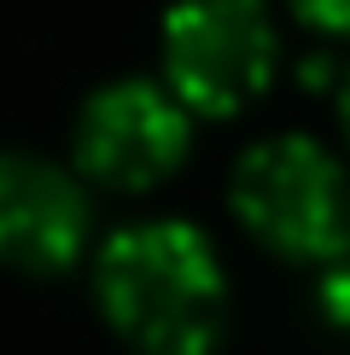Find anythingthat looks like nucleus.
<instances>
[{
	"label": "nucleus",
	"instance_id": "nucleus-3",
	"mask_svg": "<svg viewBox=\"0 0 350 355\" xmlns=\"http://www.w3.org/2000/svg\"><path fill=\"white\" fill-rule=\"evenodd\" d=\"M274 24L262 0H175L164 18V76L181 105L233 116L274 76Z\"/></svg>",
	"mask_w": 350,
	"mask_h": 355
},
{
	"label": "nucleus",
	"instance_id": "nucleus-2",
	"mask_svg": "<svg viewBox=\"0 0 350 355\" xmlns=\"http://www.w3.org/2000/svg\"><path fill=\"white\" fill-rule=\"evenodd\" d=\"M233 210L281 257L321 262V257H339L350 239L344 175L303 135L262 140L240 157V169H233Z\"/></svg>",
	"mask_w": 350,
	"mask_h": 355
},
{
	"label": "nucleus",
	"instance_id": "nucleus-5",
	"mask_svg": "<svg viewBox=\"0 0 350 355\" xmlns=\"http://www.w3.org/2000/svg\"><path fill=\"white\" fill-rule=\"evenodd\" d=\"M88 198L65 169L24 152H0V262L24 274H58L76 262Z\"/></svg>",
	"mask_w": 350,
	"mask_h": 355
},
{
	"label": "nucleus",
	"instance_id": "nucleus-1",
	"mask_svg": "<svg viewBox=\"0 0 350 355\" xmlns=\"http://www.w3.org/2000/svg\"><path fill=\"white\" fill-rule=\"evenodd\" d=\"M99 309L135 355H210L222 338V262L187 221H140L99 250Z\"/></svg>",
	"mask_w": 350,
	"mask_h": 355
},
{
	"label": "nucleus",
	"instance_id": "nucleus-4",
	"mask_svg": "<svg viewBox=\"0 0 350 355\" xmlns=\"http://www.w3.org/2000/svg\"><path fill=\"white\" fill-rule=\"evenodd\" d=\"M187 157V111L181 94L152 82H111L76 116V164L99 187L146 192Z\"/></svg>",
	"mask_w": 350,
	"mask_h": 355
},
{
	"label": "nucleus",
	"instance_id": "nucleus-6",
	"mask_svg": "<svg viewBox=\"0 0 350 355\" xmlns=\"http://www.w3.org/2000/svg\"><path fill=\"white\" fill-rule=\"evenodd\" d=\"M292 12L321 35H350V0H292Z\"/></svg>",
	"mask_w": 350,
	"mask_h": 355
},
{
	"label": "nucleus",
	"instance_id": "nucleus-7",
	"mask_svg": "<svg viewBox=\"0 0 350 355\" xmlns=\"http://www.w3.org/2000/svg\"><path fill=\"white\" fill-rule=\"evenodd\" d=\"M339 116H344V135H350V76H344V87H339Z\"/></svg>",
	"mask_w": 350,
	"mask_h": 355
}]
</instances>
